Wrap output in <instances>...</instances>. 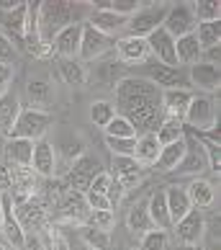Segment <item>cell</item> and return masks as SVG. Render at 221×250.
Masks as SVG:
<instances>
[{"mask_svg": "<svg viewBox=\"0 0 221 250\" xmlns=\"http://www.w3.org/2000/svg\"><path fill=\"white\" fill-rule=\"evenodd\" d=\"M116 114L134 124L136 134L157 132L162 122V90L139 75H126L116 83Z\"/></svg>", "mask_w": 221, "mask_h": 250, "instance_id": "obj_1", "label": "cell"}, {"mask_svg": "<svg viewBox=\"0 0 221 250\" xmlns=\"http://www.w3.org/2000/svg\"><path fill=\"white\" fill-rule=\"evenodd\" d=\"M93 8L80 3H39V42L41 54H52V39L70 23H85Z\"/></svg>", "mask_w": 221, "mask_h": 250, "instance_id": "obj_2", "label": "cell"}, {"mask_svg": "<svg viewBox=\"0 0 221 250\" xmlns=\"http://www.w3.org/2000/svg\"><path fill=\"white\" fill-rule=\"evenodd\" d=\"M219 122V108H216V98L211 93H193L190 104L185 108V116H183V124H188L193 132H211L216 129Z\"/></svg>", "mask_w": 221, "mask_h": 250, "instance_id": "obj_3", "label": "cell"}, {"mask_svg": "<svg viewBox=\"0 0 221 250\" xmlns=\"http://www.w3.org/2000/svg\"><path fill=\"white\" fill-rule=\"evenodd\" d=\"M54 124V116L49 111H41V108H21V114H18L16 124L11 129V134H8V140L11 137H18V140H31V142H39L44 140V134L49 132V126Z\"/></svg>", "mask_w": 221, "mask_h": 250, "instance_id": "obj_4", "label": "cell"}, {"mask_svg": "<svg viewBox=\"0 0 221 250\" xmlns=\"http://www.w3.org/2000/svg\"><path fill=\"white\" fill-rule=\"evenodd\" d=\"M139 78L149 80L152 85H157L160 90H170V88H188L190 80H188V72L183 67H167L157 60H147L139 70Z\"/></svg>", "mask_w": 221, "mask_h": 250, "instance_id": "obj_5", "label": "cell"}, {"mask_svg": "<svg viewBox=\"0 0 221 250\" xmlns=\"http://www.w3.org/2000/svg\"><path fill=\"white\" fill-rule=\"evenodd\" d=\"M167 8L170 5H139V11H136L134 16L126 18V29L124 34L126 36H139V39H147L154 29H160L165 16H167Z\"/></svg>", "mask_w": 221, "mask_h": 250, "instance_id": "obj_6", "label": "cell"}, {"mask_svg": "<svg viewBox=\"0 0 221 250\" xmlns=\"http://www.w3.org/2000/svg\"><path fill=\"white\" fill-rule=\"evenodd\" d=\"M26 11L29 3H18L13 11L0 13V34L13 44V49H26Z\"/></svg>", "mask_w": 221, "mask_h": 250, "instance_id": "obj_7", "label": "cell"}, {"mask_svg": "<svg viewBox=\"0 0 221 250\" xmlns=\"http://www.w3.org/2000/svg\"><path fill=\"white\" fill-rule=\"evenodd\" d=\"M0 229H3L5 240H8L13 248L23 250L26 232H23L21 222H18V217H16V204H13L11 191H3V193H0Z\"/></svg>", "mask_w": 221, "mask_h": 250, "instance_id": "obj_8", "label": "cell"}, {"mask_svg": "<svg viewBox=\"0 0 221 250\" xmlns=\"http://www.w3.org/2000/svg\"><path fill=\"white\" fill-rule=\"evenodd\" d=\"M113 42L110 36L95 31L90 23H82V39H80V49H77V60L80 62H95L100 60L106 52L113 49Z\"/></svg>", "mask_w": 221, "mask_h": 250, "instance_id": "obj_9", "label": "cell"}, {"mask_svg": "<svg viewBox=\"0 0 221 250\" xmlns=\"http://www.w3.org/2000/svg\"><path fill=\"white\" fill-rule=\"evenodd\" d=\"M208 170V157L206 150L193 134H188L185 129V157L180 160V165L175 168V175H193V178H201V173Z\"/></svg>", "mask_w": 221, "mask_h": 250, "instance_id": "obj_10", "label": "cell"}, {"mask_svg": "<svg viewBox=\"0 0 221 250\" xmlns=\"http://www.w3.org/2000/svg\"><path fill=\"white\" fill-rule=\"evenodd\" d=\"M8 178H11V196L13 204H21L26 199H34L36 191H39V175L34 173V168H26V165H11L8 168Z\"/></svg>", "mask_w": 221, "mask_h": 250, "instance_id": "obj_11", "label": "cell"}, {"mask_svg": "<svg viewBox=\"0 0 221 250\" xmlns=\"http://www.w3.org/2000/svg\"><path fill=\"white\" fill-rule=\"evenodd\" d=\"M196 16H193L190 5H170L167 16L162 21V29L167 31L172 39H180V36H188L196 31Z\"/></svg>", "mask_w": 221, "mask_h": 250, "instance_id": "obj_12", "label": "cell"}, {"mask_svg": "<svg viewBox=\"0 0 221 250\" xmlns=\"http://www.w3.org/2000/svg\"><path fill=\"white\" fill-rule=\"evenodd\" d=\"M175 237H178L180 245H198L201 237L206 232V219L201 209H190L180 222H175Z\"/></svg>", "mask_w": 221, "mask_h": 250, "instance_id": "obj_13", "label": "cell"}, {"mask_svg": "<svg viewBox=\"0 0 221 250\" xmlns=\"http://www.w3.org/2000/svg\"><path fill=\"white\" fill-rule=\"evenodd\" d=\"M80 39H82V23L64 26L52 39V54H57L59 60H77Z\"/></svg>", "mask_w": 221, "mask_h": 250, "instance_id": "obj_14", "label": "cell"}, {"mask_svg": "<svg viewBox=\"0 0 221 250\" xmlns=\"http://www.w3.org/2000/svg\"><path fill=\"white\" fill-rule=\"evenodd\" d=\"M147 47H149V57L152 60L167 64V67H180L178 57H175V39L162 29V26L147 36Z\"/></svg>", "mask_w": 221, "mask_h": 250, "instance_id": "obj_15", "label": "cell"}, {"mask_svg": "<svg viewBox=\"0 0 221 250\" xmlns=\"http://www.w3.org/2000/svg\"><path fill=\"white\" fill-rule=\"evenodd\" d=\"M118 62L121 64H144L149 60V47H147V39H139V36H118L113 42Z\"/></svg>", "mask_w": 221, "mask_h": 250, "instance_id": "obj_16", "label": "cell"}, {"mask_svg": "<svg viewBox=\"0 0 221 250\" xmlns=\"http://www.w3.org/2000/svg\"><path fill=\"white\" fill-rule=\"evenodd\" d=\"M98 173H100V163H98V157L82 152V155L77 157V160L72 163V168H70L72 191L85 193V191H88V186H90V181H93Z\"/></svg>", "mask_w": 221, "mask_h": 250, "instance_id": "obj_17", "label": "cell"}, {"mask_svg": "<svg viewBox=\"0 0 221 250\" xmlns=\"http://www.w3.org/2000/svg\"><path fill=\"white\" fill-rule=\"evenodd\" d=\"M85 23H90L95 31L110 36V39H118V36H124V29H126V18L110 13V11H106V8H93Z\"/></svg>", "mask_w": 221, "mask_h": 250, "instance_id": "obj_18", "label": "cell"}, {"mask_svg": "<svg viewBox=\"0 0 221 250\" xmlns=\"http://www.w3.org/2000/svg\"><path fill=\"white\" fill-rule=\"evenodd\" d=\"M16 217L21 222L23 232H41L47 227V211L41 204H36L34 199H26L21 204H16Z\"/></svg>", "mask_w": 221, "mask_h": 250, "instance_id": "obj_19", "label": "cell"}, {"mask_svg": "<svg viewBox=\"0 0 221 250\" xmlns=\"http://www.w3.org/2000/svg\"><path fill=\"white\" fill-rule=\"evenodd\" d=\"M31 168L39 178H52L57 173V150L47 140L34 142V157H31Z\"/></svg>", "mask_w": 221, "mask_h": 250, "instance_id": "obj_20", "label": "cell"}, {"mask_svg": "<svg viewBox=\"0 0 221 250\" xmlns=\"http://www.w3.org/2000/svg\"><path fill=\"white\" fill-rule=\"evenodd\" d=\"M188 80L190 85H198L201 93H211L214 96L219 90V64H206V62H196L188 67Z\"/></svg>", "mask_w": 221, "mask_h": 250, "instance_id": "obj_21", "label": "cell"}, {"mask_svg": "<svg viewBox=\"0 0 221 250\" xmlns=\"http://www.w3.org/2000/svg\"><path fill=\"white\" fill-rule=\"evenodd\" d=\"M26 96H29L31 101V108H41L44 106H49L52 104V96H54V85H52V80L49 75H31L29 83H26Z\"/></svg>", "mask_w": 221, "mask_h": 250, "instance_id": "obj_22", "label": "cell"}, {"mask_svg": "<svg viewBox=\"0 0 221 250\" xmlns=\"http://www.w3.org/2000/svg\"><path fill=\"white\" fill-rule=\"evenodd\" d=\"M113 181H118L124 188H131L139 183L142 178V165L134 160V157H126V155H113Z\"/></svg>", "mask_w": 221, "mask_h": 250, "instance_id": "obj_23", "label": "cell"}, {"mask_svg": "<svg viewBox=\"0 0 221 250\" xmlns=\"http://www.w3.org/2000/svg\"><path fill=\"white\" fill-rule=\"evenodd\" d=\"M88 214H90V209H88L85 196H82L80 191H70L67 196L62 199V217L67 219L70 225L82 227L88 222Z\"/></svg>", "mask_w": 221, "mask_h": 250, "instance_id": "obj_24", "label": "cell"}, {"mask_svg": "<svg viewBox=\"0 0 221 250\" xmlns=\"http://www.w3.org/2000/svg\"><path fill=\"white\" fill-rule=\"evenodd\" d=\"M160 150L162 145L157 142V137H154V132H144L136 137V147H134V160L142 165V168H149V165L157 163L160 157Z\"/></svg>", "mask_w": 221, "mask_h": 250, "instance_id": "obj_25", "label": "cell"}, {"mask_svg": "<svg viewBox=\"0 0 221 250\" xmlns=\"http://www.w3.org/2000/svg\"><path fill=\"white\" fill-rule=\"evenodd\" d=\"M185 193H188L193 209H208L211 204H214V199H216L214 183L206 181V178H193L185 186Z\"/></svg>", "mask_w": 221, "mask_h": 250, "instance_id": "obj_26", "label": "cell"}, {"mask_svg": "<svg viewBox=\"0 0 221 250\" xmlns=\"http://www.w3.org/2000/svg\"><path fill=\"white\" fill-rule=\"evenodd\" d=\"M190 88H170V90H162V111L165 116H178L183 119L185 116V108L190 104Z\"/></svg>", "mask_w": 221, "mask_h": 250, "instance_id": "obj_27", "label": "cell"}, {"mask_svg": "<svg viewBox=\"0 0 221 250\" xmlns=\"http://www.w3.org/2000/svg\"><path fill=\"white\" fill-rule=\"evenodd\" d=\"M18 114H21V98L16 90H8L5 96H0V134H11Z\"/></svg>", "mask_w": 221, "mask_h": 250, "instance_id": "obj_28", "label": "cell"}, {"mask_svg": "<svg viewBox=\"0 0 221 250\" xmlns=\"http://www.w3.org/2000/svg\"><path fill=\"white\" fill-rule=\"evenodd\" d=\"M201 54H203V49H201L196 34H188V36L175 39V57H178L180 67H190V64L201 62Z\"/></svg>", "mask_w": 221, "mask_h": 250, "instance_id": "obj_29", "label": "cell"}, {"mask_svg": "<svg viewBox=\"0 0 221 250\" xmlns=\"http://www.w3.org/2000/svg\"><path fill=\"white\" fill-rule=\"evenodd\" d=\"M147 211H149V219L157 229H170L172 222H170V211H167V199H165V191L157 188L147 199Z\"/></svg>", "mask_w": 221, "mask_h": 250, "instance_id": "obj_30", "label": "cell"}, {"mask_svg": "<svg viewBox=\"0 0 221 250\" xmlns=\"http://www.w3.org/2000/svg\"><path fill=\"white\" fill-rule=\"evenodd\" d=\"M165 199H167V211H170V222H172V225H175V222H180L193 209L190 207V199H188V193H185V188H183V186L165 188Z\"/></svg>", "mask_w": 221, "mask_h": 250, "instance_id": "obj_31", "label": "cell"}, {"mask_svg": "<svg viewBox=\"0 0 221 250\" xmlns=\"http://www.w3.org/2000/svg\"><path fill=\"white\" fill-rule=\"evenodd\" d=\"M183 157H185V140L170 142V145H162L160 157H157V163H154V165H157L160 173H172L180 165Z\"/></svg>", "mask_w": 221, "mask_h": 250, "instance_id": "obj_32", "label": "cell"}, {"mask_svg": "<svg viewBox=\"0 0 221 250\" xmlns=\"http://www.w3.org/2000/svg\"><path fill=\"white\" fill-rule=\"evenodd\" d=\"M5 155L11 165H26L31 168V157H34V142L31 140H18V137H11L5 145Z\"/></svg>", "mask_w": 221, "mask_h": 250, "instance_id": "obj_33", "label": "cell"}, {"mask_svg": "<svg viewBox=\"0 0 221 250\" xmlns=\"http://www.w3.org/2000/svg\"><path fill=\"white\" fill-rule=\"evenodd\" d=\"M154 137H157L160 145L180 142V140H185V124H183V119H178V116H162Z\"/></svg>", "mask_w": 221, "mask_h": 250, "instance_id": "obj_34", "label": "cell"}, {"mask_svg": "<svg viewBox=\"0 0 221 250\" xmlns=\"http://www.w3.org/2000/svg\"><path fill=\"white\" fill-rule=\"evenodd\" d=\"M196 39L201 44V49H211L221 44V21H206V23H196Z\"/></svg>", "mask_w": 221, "mask_h": 250, "instance_id": "obj_35", "label": "cell"}, {"mask_svg": "<svg viewBox=\"0 0 221 250\" xmlns=\"http://www.w3.org/2000/svg\"><path fill=\"white\" fill-rule=\"evenodd\" d=\"M126 225L131 232H139L144 235L147 229H152V219H149V211H147V201H139V204H134L131 209H129V217H126Z\"/></svg>", "mask_w": 221, "mask_h": 250, "instance_id": "obj_36", "label": "cell"}, {"mask_svg": "<svg viewBox=\"0 0 221 250\" xmlns=\"http://www.w3.org/2000/svg\"><path fill=\"white\" fill-rule=\"evenodd\" d=\"M59 72L67 85H85L88 70L80 60H59Z\"/></svg>", "mask_w": 221, "mask_h": 250, "instance_id": "obj_37", "label": "cell"}, {"mask_svg": "<svg viewBox=\"0 0 221 250\" xmlns=\"http://www.w3.org/2000/svg\"><path fill=\"white\" fill-rule=\"evenodd\" d=\"M190 11H193V16H196L198 23L219 21V18H221V3H216V0H201V3L190 5Z\"/></svg>", "mask_w": 221, "mask_h": 250, "instance_id": "obj_38", "label": "cell"}, {"mask_svg": "<svg viewBox=\"0 0 221 250\" xmlns=\"http://www.w3.org/2000/svg\"><path fill=\"white\" fill-rule=\"evenodd\" d=\"M113 116H116V108H113L110 101H93V104H90V122H93L95 126L106 129Z\"/></svg>", "mask_w": 221, "mask_h": 250, "instance_id": "obj_39", "label": "cell"}, {"mask_svg": "<svg viewBox=\"0 0 221 250\" xmlns=\"http://www.w3.org/2000/svg\"><path fill=\"white\" fill-rule=\"evenodd\" d=\"M103 132H106V137H124V140L139 137V134H136V129H134V124L129 122V119H124L121 114H116L113 119H110L108 126L103 129Z\"/></svg>", "mask_w": 221, "mask_h": 250, "instance_id": "obj_40", "label": "cell"}, {"mask_svg": "<svg viewBox=\"0 0 221 250\" xmlns=\"http://www.w3.org/2000/svg\"><path fill=\"white\" fill-rule=\"evenodd\" d=\"M82 240L95 248V250H108L110 248V232L108 229H98V227H90V225H82Z\"/></svg>", "mask_w": 221, "mask_h": 250, "instance_id": "obj_41", "label": "cell"}, {"mask_svg": "<svg viewBox=\"0 0 221 250\" xmlns=\"http://www.w3.org/2000/svg\"><path fill=\"white\" fill-rule=\"evenodd\" d=\"M39 237H41V245H44V250H70V243H67V237H64L57 227H44L41 232H39Z\"/></svg>", "mask_w": 221, "mask_h": 250, "instance_id": "obj_42", "label": "cell"}, {"mask_svg": "<svg viewBox=\"0 0 221 250\" xmlns=\"http://www.w3.org/2000/svg\"><path fill=\"white\" fill-rule=\"evenodd\" d=\"M167 232L165 229H147V232L142 235V250H167Z\"/></svg>", "mask_w": 221, "mask_h": 250, "instance_id": "obj_43", "label": "cell"}, {"mask_svg": "<svg viewBox=\"0 0 221 250\" xmlns=\"http://www.w3.org/2000/svg\"><path fill=\"white\" fill-rule=\"evenodd\" d=\"M139 5L142 3H136V0H113V3H98L95 8H106V11L116 13V16L129 18V16H134L136 11H139Z\"/></svg>", "mask_w": 221, "mask_h": 250, "instance_id": "obj_44", "label": "cell"}, {"mask_svg": "<svg viewBox=\"0 0 221 250\" xmlns=\"http://www.w3.org/2000/svg\"><path fill=\"white\" fill-rule=\"evenodd\" d=\"M106 145L113 155H126V157H134V147H136V137L131 140H124V137H106Z\"/></svg>", "mask_w": 221, "mask_h": 250, "instance_id": "obj_45", "label": "cell"}, {"mask_svg": "<svg viewBox=\"0 0 221 250\" xmlns=\"http://www.w3.org/2000/svg\"><path fill=\"white\" fill-rule=\"evenodd\" d=\"M85 196V204L90 211H113V207H110V201L106 193H95V191H85L82 193Z\"/></svg>", "mask_w": 221, "mask_h": 250, "instance_id": "obj_46", "label": "cell"}, {"mask_svg": "<svg viewBox=\"0 0 221 250\" xmlns=\"http://www.w3.org/2000/svg\"><path fill=\"white\" fill-rule=\"evenodd\" d=\"M113 222H116L113 211H90L85 225L98 227V229H110V227H113Z\"/></svg>", "mask_w": 221, "mask_h": 250, "instance_id": "obj_47", "label": "cell"}, {"mask_svg": "<svg viewBox=\"0 0 221 250\" xmlns=\"http://www.w3.org/2000/svg\"><path fill=\"white\" fill-rule=\"evenodd\" d=\"M113 183V175H110L108 170H100L93 181H90V186H88V191H95V193H106L108 191V186Z\"/></svg>", "mask_w": 221, "mask_h": 250, "instance_id": "obj_48", "label": "cell"}, {"mask_svg": "<svg viewBox=\"0 0 221 250\" xmlns=\"http://www.w3.org/2000/svg\"><path fill=\"white\" fill-rule=\"evenodd\" d=\"M13 64H5V62H0V96H5L8 90H13Z\"/></svg>", "mask_w": 221, "mask_h": 250, "instance_id": "obj_49", "label": "cell"}, {"mask_svg": "<svg viewBox=\"0 0 221 250\" xmlns=\"http://www.w3.org/2000/svg\"><path fill=\"white\" fill-rule=\"evenodd\" d=\"M16 57V49H13V44L5 39L3 34H0V62H5V64H11Z\"/></svg>", "mask_w": 221, "mask_h": 250, "instance_id": "obj_50", "label": "cell"}, {"mask_svg": "<svg viewBox=\"0 0 221 250\" xmlns=\"http://www.w3.org/2000/svg\"><path fill=\"white\" fill-rule=\"evenodd\" d=\"M124 193H126V188H124L118 181H113V183H110V186H108V191H106V196H108V201H110V207H116V204L124 199Z\"/></svg>", "mask_w": 221, "mask_h": 250, "instance_id": "obj_51", "label": "cell"}, {"mask_svg": "<svg viewBox=\"0 0 221 250\" xmlns=\"http://www.w3.org/2000/svg\"><path fill=\"white\" fill-rule=\"evenodd\" d=\"M178 250H203L201 245H178Z\"/></svg>", "mask_w": 221, "mask_h": 250, "instance_id": "obj_52", "label": "cell"}, {"mask_svg": "<svg viewBox=\"0 0 221 250\" xmlns=\"http://www.w3.org/2000/svg\"><path fill=\"white\" fill-rule=\"evenodd\" d=\"M0 250H8V248H5V245H3V243H0Z\"/></svg>", "mask_w": 221, "mask_h": 250, "instance_id": "obj_53", "label": "cell"}, {"mask_svg": "<svg viewBox=\"0 0 221 250\" xmlns=\"http://www.w3.org/2000/svg\"><path fill=\"white\" fill-rule=\"evenodd\" d=\"M88 250H95V248H88Z\"/></svg>", "mask_w": 221, "mask_h": 250, "instance_id": "obj_54", "label": "cell"}]
</instances>
